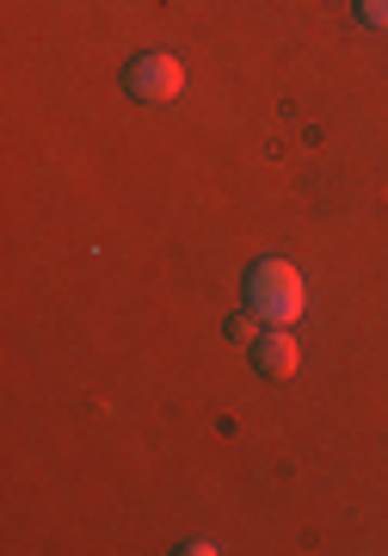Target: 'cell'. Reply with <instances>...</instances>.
I'll return each mask as SVG.
<instances>
[{
	"mask_svg": "<svg viewBox=\"0 0 388 556\" xmlns=\"http://www.w3.org/2000/svg\"><path fill=\"white\" fill-rule=\"evenodd\" d=\"M253 365H259V378H296V365H302V353H296V334L290 328H266V334L253 340Z\"/></svg>",
	"mask_w": 388,
	"mask_h": 556,
	"instance_id": "cell-3",
	"label": "cell"
},
{
	"mask_svg": "<svg viewBox=\"0 0 388 556\" xmlns=\"http://www.w3.org/2000/svg\"><path fill=\"white\" fill-rule=\"evenodd\" d=\"M179 87H185V68H179V56H167V50H142V56L124 68V93L142 100V105L179 100Z\"/></svg>",
	"mask_w": 388,
	"mask_h": 556,
	"instance_id": "cell-2",
	"label": "cell"
},
{
	"mask_svg": "<svg viewBox=\"0 0 388 556\" xmlns=\"http://www.w3.org/2000/svg\"><path fill=\"white\" fill-rule=\"evenodd\" d=\"M222 334H229V340H247V346H253V340L266 334V321H259V309H234V316L222 321Z\"/></svg>",
	"mask_w": 388,
	"mask_h": 556,
	"instance_id": "cell-4",
	"label": "cell"
},
{
	"mask_svg": "<svg viewBox=\"0 0 388 556\" xmlns=\"http://www.w3.org/2000/svg\"><path fill=\"white\" fill-rule=\"evenodd\" d=\"M358 20H364L370 31H388V0H358Z\"/></svg>",
	"mask_w": 388,
	"mask_h": 556,
	"instance_id": "cell-5",
	"label": "cell"
},
{
	"mask_svg": "<svg viewBox=\"0 0 388 556\" xmlns=\"http://www.w3.org/2000/svg\"><path fill=\"white\" fill-rule=\"evenodd\" d=\"M241 298H247V309H259L266 328H290L309 309V285H302V273H296L290 260H253Z\"/></svg>",
	"mask_w": 388,
	"mask_h": 556,
	"instance_id": "cell-1",
	"label": "cell"
}]
</instances>
